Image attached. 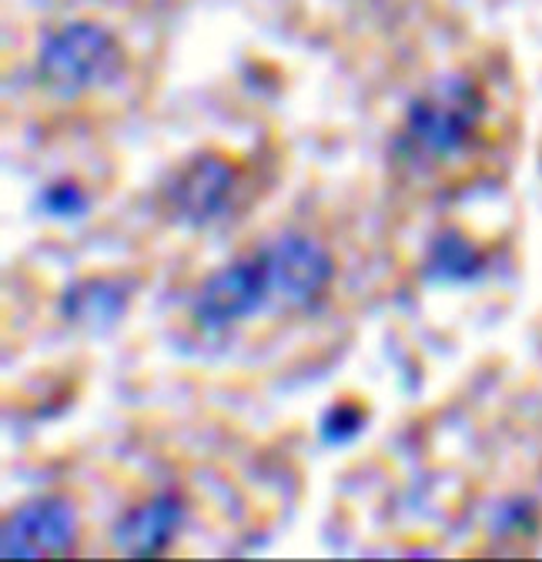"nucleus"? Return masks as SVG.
Masks as SVG:
<instances>
[{
  "mask_svg": "<svg viewBox=\"0 0 542 562\" xmlns=\"http://www.w3.org/2000/svg\"><path fill=\"white\" fill-rule=\"evenodd\" d=\"M483 117V98L462 78L439 81L413 98L392 137V155L416 171L459 155Z\"/></svg>",
  "mask_w": 542,
  "mask_h": 562,
  "instance_id": "obj_1",
  "label": "nucleus"
},
{
  "mask_svg": "<svg viewBox=\"0 0 542 562\" xmlns=\"http://www.w3.org/2000/svg\"><path fill=\"white\" fill-rule=\"evenodd\" d=\"M124 67L117 37L94 21H67L41 41L37 81L57 98H81L114 85Z\"/></svg>",
  "mask_w": 542,
  "mask_h": 562,
  "instance_id": "obj_2",
  "label": "nucleus"
},
{
  "mask_svg": "<svg viewBox=\"0 0 542 562\" xmlns=\"http://www.w3.org/2000/svg\"><path fill=\"white\" fill-rule=\"evenodd\" d=\"M238 191V168L215 155L197 151L184 158L158 188V204L165 218L181 228H208L228 218Z\"/></svg>",
  "mask_w": 542,
  "mask_h": 562,
  "instance_id": "obj_3",
  "label": "nucleus"
},
{
  "mask_svg": "<svg viewBox=\"0 0 542 562\" xmlns=\"http://www.w3.org/2000/svg\"><path fill=\"white\" fill-rule=\"evenodd\" d=\"M275 305L261 248L212 271L191 295V322L201 331H225Z\"/></svg>",
  "mask_w": 542,
  "mask_h": 562,
  "instance_id": "obj_4",
  "label": "nucleus"
},
{
  "mask_svg": "<svg viewBox=\"0 0 542 562\" xmlns=\"http://www.w3.org/2000/svg\"><path fill=\"white\" fill-rule=\"evenodd\" d=\"M261 255L268 265L275 305L308 312L328 295L335 281V258L318 238L289 232L261 245Z\"/></svg>",
  "mask_w": 542,
  "mask_h": 562,
  "instance_id": "obj_5",
  "label": "nucleus"
},
{
  "mask_svg": "<svg viewBox=\"0 0 542 562\" xmlns=\"http://www.w3.org/2000/svg\"><path fill=\"white\" fill-rule=\"evenodd\" d=\"M81 519L71 499L64 496H34L21 503L0 532L4 559H54L78 546Z\"/></svg>",
  "mask_w": 542,
  "mask_h": 562,
  "instance_id": "obj_6",
  "label": "nucleus"
},
{
  "mask_svg": "<svg viewBox=\"0 0 542 562\" xmlns=\"http://www.w3.org/2000/svg\"><path fill=\"white\" fill-rule=\"evenodd\" d=\"M188 519V506L178 492H155L145 503L131 506L111 529V546L127 559H155L171 549L181 526Z\"/></svg>",
  "mask_w": 542,
  "mask_h": 562,
  "instance_id": "obj_7",
  "label": "nucleus"
},
{
  "mask_svg": "<svg viewBox=\"0 0 542 562\" xmlns=\"http://www.w3.org/2000/svg\"><path fill=\"white\" fill-rule=\"evenodd\" d=\"M131 305V281L117 274H91L71 281L60 299L57 312L67 325H78L88 331H108L114 328Z\"/></svg>",
  "mask_w": 542,
  "mask_h": 562,
  "instance_id": "obj_8",
  "label": "nucleus"
},
{
  "mask_svg": "<svg viewBox=\"0 0 542 562\" xmlns=\"http://www.w3.org/2000/svg\"><path fill=\"white\" fill-rule=\"evenodd\" d=\"M479 271H483V258L476 245L455 228L439 232L422 258V278L432 281V285H462V281H472Z\"/></svg>",
  "mask_w": 542,
  "mask_h": 562,
  "instance_id": "obj_9",
  "label": "nucleus"
},
{
  "mask_svg": "<svg viewBox=\"0 0 542 562\" xmlns=\"http://www.w3.org/2000/svg\"><path fill=\"white\" fill-rule=\"evenodd\" d=\"M365 429V412L352 402H335L321 422H318V436L325 446H349L352 439H359Z\"/></svg>",
  "mask_w": 542,
  "mask_h": 562,
  "instance_id": "obj_10",
  "label": "nucleus"
},
{
  "mask_svg": "<svg viewBox=\"0 0 542 562\" xmlns=\"http://www.w3.org/2000/svg\"><path fill=\"white\" fill-rule=\"evenodd\" d=\"M41 207H44V215H50V218L71 222V218H84L88 215L91 198H88V191L78 181H50L41 191Z\"/></svg>",
  "mask_w": 542,
  "mask_h": 562,
  "instance_id": "obj_11",
  "label": "nucleus"
}]
</instances>
